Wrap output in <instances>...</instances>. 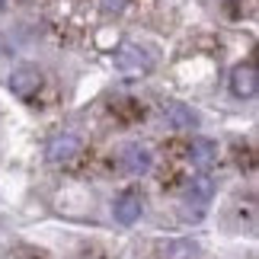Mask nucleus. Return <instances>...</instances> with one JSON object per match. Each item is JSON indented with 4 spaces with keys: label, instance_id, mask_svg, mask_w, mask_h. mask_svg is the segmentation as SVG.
Instances as JSON below:
<instances>
[{
    "label": "nucleus",
    "instance_id": "f03ea898",
    "mask_svg": "<svg viewBox=\"0 0 259 259\" xmlns=\"http://www.w3.org/2000/svg\"><path fill=\"white\" fill-rule=\"evenodd\" d=\"M38 90H42V71L32 64H23L10 74V93L19 99H32Z\"/></svg>",
    "mask_w": 259,
    "mask_h": 259
},
{
    "label": "nucleus",
    "instance_id": "1a4fd4ad",
    "mask_svg": "<svg viewBox=\"0 0 259 259\" xmlns=\"http://www.w3.org/2000/svg\"><path fill=\"white\" fill-rule=\"evenodd\" d=\"M118 64H122V71H132V74L151 71V58H144V52L138 45H125L122 55H118Z\"/></svg>",
    "mask_w": 259,
    "mask_h": 259
},
{
    "label": "nucleus",
    "instance_id": "f8f14e48",
    "mask_svg": "<svg viewBox=\"0 0 259 259\" xmlns=\"http://www.w3.org/2000/svg\"><path fill=\"white\" fill-rule=\"evenodd\" d=\"M4 4H7V0H0V10H4Z\"/></svg>",
    "mask_w": 259,
    "mask_h": 259
},
{
    "label": "nucleus",
    "instance_id": "6e6552de",
    "mask_svg": "<svg viewBox=\"0 0 259 259\" xmlns=\"http://www.w3.org/2000/svg\"><path fill=\"white\" fill-rule=\"evenodd\" d=\"M189 160L195 166H211L218 160L214 141H208V138H192V144H189Z\"/></svg>",
    "mask_w": 259,
    "mask_h": 259
},
{
    "label": "nucleus",
    "instance_id": "7ed1b4c3",
    "mask_svg": "<svg viewBox=\"0 0 259 259\" xmlns=\"http://www.w3.org/2000/svg\"><path fill=\"white\" fill-rule=\"evenodd\" d=\"M231 93L237 99H253L259 93V74H256V64H237L231 71Z\"/></svg>",
    "mask_w": 259,
    "mask_h": 259
},
{
    "label": "nucleus",
    "instance_id": "9d476101",
    "mask_svg": "<svg viewBox=\"0 0 259 259\" xmlns=\"http://www.w3.org/2000/svg\"><path fill=\"white\" fill-rule=\"evenodd\" d=\"M166 259H198V243L195 240H173L166 243Z\"/></svg>",
    "mask_w": 259,
    "mask_h": 259
},
{
    "label": "nucleus",
    "instance_id": "20e7f679",
    "mask_svg": "<svg viewBox=\"0 0 259 259\" xmlns=\"http://www.w3.org/2000/svg\"><path fill=\"white\" fill-rule=\"evenodd\" d=\"M45 154H48L52 163H71L74 157L80 154V138L71 135V132H61V135H55L52 141H48Z\"/></svg>",
    "mask_w": 259,
    "mask_h": 259
},
{
    "label": "nucleus",
    "instance_id": "9b49d317",
    "mask_svg": "<svg viewBox=\"0 0 259 259\" xmlns=\"http://www.w3.org/2000/svg\"><path fill=\"white\" fill-rule=\"evenodd\" d=\"M128 0H103V7L109 10V13H118V10H125Z\"/></svg>",
    "mask_w": 259,
    "mask_h": 259
},
{
    "label": "nucleus",
    "instance_id": "423d86ee",
    "mask_svg": "<svg viewBox=\"0 0 259 259\" xmlns=\"http://www.w3.org/2000/svg\"><path fill=\"white\" fill-rule=\"evenodd\" d=\"M122 166L132 176H144V173H151V166H154V154L147 151L144 144H128L122 151Z\"/></svg>",
    "mask_w": 259,
    "mask_h": 259
},
{
    "label": "nucleus",
    "instance_id": "0eeeda50",
    "mask_svg": "<svg viewBox=\"0 0 259 259\" xmlns=\"http://www.w3.org/2000/svg\"><path fill=\"white\" fill-rule=\"evenodd\" d=\"M163 115H166V122H170L173 128H179V132H195L198 128V115L189 106H183V103H166Z\"/></svg>",
    "mask_w": 259,
    "mask_h": 259
},
{
    "label": "nucleus",
    "instance_id": "39448f33",
    "mask_svg": "<svg viewBox=\"0 0 259 259\" xmlns=\"http://www.w3.org/2000/svg\"><path fill=\"white\" fill-rule=\"evenodd\" d=\"M141 211H144V202H141V192H138V189H128V192H122V195L115 198V205H112V214H115L118 224H135V221H141Z\"/></svg>",
    "mask_w": 259,
    "mask_h": 259
},
{
    "label": "nucleus",
    "instance_id": "f257e3e1",
    "mask_svg": "<svg viewBox=\"0 0 259 259\" xmlns=\"http://www.w3.org/2000/svg\"><path fill=\"white\" fill-rule=\"evenodd\" d=\"M211 195H214V183H211L208 176L192 179V186L186 189L183 214H186V218H198V214H205V208L211 205Z\"/></svg>",
    "mask_w": 259,
    "mask_h": 259
}]
</instances>
